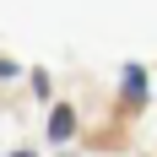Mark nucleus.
Listing matches in <instances>:
<instances>
[{"mask_svg": "<svg viewBox=\"0 0 157 157\" xmlns=\"http://www.w3.org/2000/svg\"><path fill=\"white\" fill-rule=\"evenodd\" d=\"M71 130H76V114H71V109H54V119H49V136H54V141H65Z\"/></svg>", "mask_w": 157, "mask_h": 157, "instance_id": "obj_1", "label": "nucleus"}]
</instances>
